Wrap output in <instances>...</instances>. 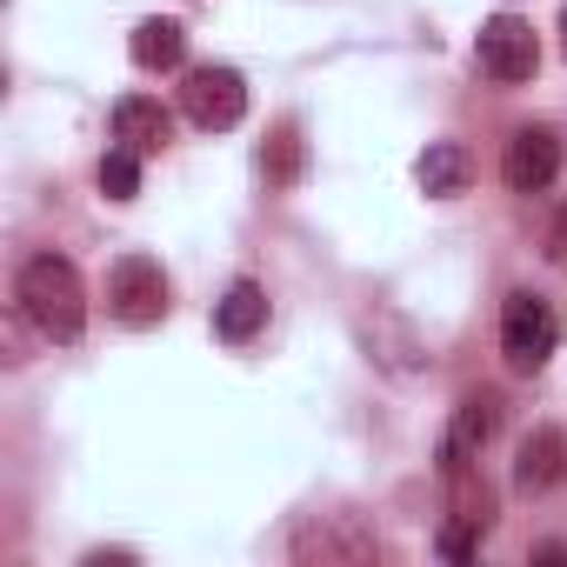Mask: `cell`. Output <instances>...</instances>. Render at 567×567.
Instances as JSON below:
<instances>
[{
  "label": "cell",
  "mask_w": 567,
  "mask_h": 567,
  "mask_svg": "<svg viewBox=\"0 0 567 567\" xmlns=\"http://www.w3.org/2000/svg\"><path fill=\"white\" fill-rule=\"evenodd\" d=\"M21 315L48 334V341H81L87 334V288H81V267L68 254H34L14 280Z\"/></svg>",
  "instance_id": "6da1fadb"
},
{
  "label": "cell",
  "mask_w": 567,
  "mask_h": 567,
  "mask_svg": "<svg viewBox=\"0 0 567 567\" xmlns=\"http://www.w3.org/2000/svg\"><path fill=\"white\" fill-rule=\"evenodd\" d=\"M560 348V315L540 301V295H507V308H501V354H507V368L514 374H534V368H547V354Z\"/></svg>",
  "instance_id": "7a4b0ae2"
},
{
  "label": "cell",
  "mask_w": 567,
  "mask_h": 567,
  "mask_svg": "<svg viewBox=\"0 0 567 567\" xmlns=\"http://www.w3.org/2000/svg\"><path fill=\"white\" fill-rule=\"evenodd\" d=\"M474 61H481V74L501 81V87L534 81V68H540L534 28H527L520 14H494V21H481V34H474Z\"/></svg>",
  "instance_id": "3957f363"
},
{
  "label": "cell",
  "mask_w": 567,
  "mask_h": 567,
  "mask_svg": "<svg viewBox=\"0 0 567 567\" xmlns=\"http://www.w3.org/2000/svg\"><path fill=\"white\" fill-rule=\"evenodd\" d=\"M107 308H114V321H127V328H154V321L167 315V274H161V260L121 254L114 274H107Z\"/></svg>",
  "instance_id": "277c9868"
},
{
  "label": "cell",
  "mask_w": 567,
  "mask_h": 567,
  "mask_svg": "<svg viewBox=\"0 0 567 567\" xmlns=\"http://www.w3.org/2000/svg\"><path fill=\"white\" fill-rule=\"evenodd\" d=\"M181 107H187V121L207 127V134L234 127V121L247 114V81H240V68H194V74L181 81Z\"/></svg>",
  "instance_id": "5b68a950"
},
{
  "label": "cell",
  "mask_w": 567,
  "mask_h": 567,
  "mask_svg": "<svg viewBox=\"0 0 567 567\" xmlns=\"http://www.w3.org/2000/svg\"><path fill=\"white\" fill-rule=\"evenodd\" d=\"M560 174V134L554 127H514L507 154H501V181L514 194H547Z\"/></svg>",
  "instance_id": "8992f818"
},
{
  "label": "cell",
  "mask_w": 567,
  "mask_h": 567,
  "mask_svg": "<svg viewBox=\"0 0 567 567\" xmlns=\"http://www.w3.org/2000/svg\"><path fill=\"white\" fill-rule=\"evenodd\" d=\"M494 427H501V401H494V394H467V401L454 408L447 434H441V474H447V481L467 474V467L481 461V447L494 441Z\"/></svg>",
  "instance_id": "52a82bcc"
},
{
  "label": "cell",
  "mask_w": 567,
  "mask_h": 567,
  "mask_svg": "<svg viewBox=\"0 0 567 567\" xmlns=\"http://www.w3.org/2000/svg\"><path fill=\"white\" fill-rule=\"evenodd\" d=\"M567 481V434L554 427V421H540L520 447H514V487L520 494H547V487H560Z\"/></svg>",
  "instance_id": "ba28073f"
},
{
  "label": "cell",
  "mask_w": 567,
  "mask_h": 567,
  "mask_svg": "<svg viewBox=\"0 0 567 567\" xmlns=\"http://www.w3.org/2000/svg\"><path fill=\"white\" fill-rule=\"evenodd\" d=\"M114 141L134 154H161L174 141V114L147 94H127V101H114Z\"/></svg>",
  "instance_id": "9c48e42d"
},
{
  "label": "cell",
  "mask_w": 567,
  "mask_h": 567,
  "mask_svg": "<svg viewBox=\"0 0 567 567\" xmlns=\"http://www.w3.org/2000/svg\"><path fill=\"white\" fill-rule=\"evenodd\" d=\"M295 554L301 560H374L381 540L368 527H348V520H315V527L295 534Z\"/></svg>",
  "instance_id": "30bf717a"
},
{
  "label": "cell",
  "mask_w": 567,
  "mask_h": 567,
  "mask_svg": "<svg viewBox=\"0 0 567 567\" xmlns=\"http://www.w3.org/2000/svg\"><path fill=\"white\" fill-rule=\"evenodd\" d=\"M414 181H421V194H427V200H454V194H467L474 161H467V147H461V141H427V154L414 161Z\"/></svg>",
  "instance_id": "8fae6325"
},
{
  "label": "cell",
  "mask_w": 567,
  "mask_h": 567,
  "mask_svg": "<svg viewBox=\"0 0 567 567\" xmlns=\"http://www.w3.org/2000/svg\"><path fill=\"white\" fill-rule=\"evenodd\" d=\"M260 328H267V295L254 280H234V288L214 301V334L220 341H254Z\"/></svg>",
  "instance_id": "7c38bea8"
},
{
  "label": "cell",
  "mask_w": 567,
  "mask_h": 567,
  "mask_svg": "<svg viewBox=\"0 0 567 567\" xmlns=\"http://www.w3.org/2000/svg\"><path fill=\"white\" fill-rule=\"evenodd\" d=\"M127 54H134V68L167 74V68L187 61V28H181V21H141L134 41H127Z\"/></svg>",
  "instance_id": "4fadbf2b"
},
{
  "label": "cell",
  "mask_w": 567,
  "mask_h": 567,
  "mask_svg": "<svg viewBox=\"0 0 567 567\" xmlns=\"http://www.w3.org/2000/svg\"><path fill=\"white\" fill-rule=\"evenodd\" d=\"M260 174H267L274 187H288V181L301 174V134H295V121H280V127L267 134V147H260Z\"/></svg>",
  "instance_id": "5bb4252c"
},
{
  "label": "cell",
  "mask_w": 567,
  "mask_h": 567,
  "mask_svg": "<svg viewBox=\"0 0 567 567\" xmlns=\"http://www.w3.org/2000/svg\"><path fill=\"white\" fill-rule=\"evenodd\" d=\"M101 194L107 200H134L141 194V154L134 147H107L101 154Z\"/></svg>",
  "instance_id": "9a60e30c"
},
{
  "label": "cell",
  "mask_w": 567,
  "mask_h": 567,
  "mask_svg": "<svg viewBox=\"0 0 567 567\" xmlns=\"http://www.w3.org/2000/svg\"><path fill=\"white\" fill-rule=\"evenodd\" d=\"M547 260L567 267V207H560V220H554V234H547Z\"/></svg>",
  "instance_id": "2e32d148"
},
{
  "label": "cell",
  "mask_w": 567,
  "mask_h": 567,
  "mask_svg": "<svg viewBox=\"0 0 567 567\" xmlns=\"http://www.w3.org/2000/svg\"><path fill=\"white\" fill-rule=\"evenodd\" d=\"M127 560H134V554H121V547H114V554H107V547L87 554V567H127Z\"/></svg>",
  "instance_id": "e0dca14e"
},
{
  "label": "cell",
  "mask_w": 567,
  "mask_h": 567,
  "mask_svg": "<svg viewBox=\"0 0 567 567\" xmlns=\"http://www.w3.org/2000/svg\"><path fill=\"white\" fill-rule=\"evenodd\" d=\"M560 54H567V8H560Z\"/></svg>",
  "instance_id": "ac0fdd59"
}]
</instances>
